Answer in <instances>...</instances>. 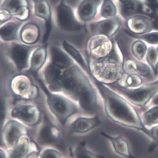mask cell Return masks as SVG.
Here are the masks:
<instances>
[{
	"instance_id": "cell-1",
	"label": "cell",
	"mask_w": 158,
	"mask_h": 158,
	"mask_svg": "<svg viewBox=\"0 0 158 158\" xmlns=\"http://www.w3.org/2000/svg\"><path fill=\"white\" fill-rule=\"evenodd\" d=\"M99 87L104 97L107 111L110 118L120 125L143 132L149 138V128L145 126L133 108L124 99L103 85H99Z\"/></svg>"
},
{
	"instance_id": "cell-2",
	"label": "cell",
	"mask_w": 158,
	"mask_h": 158,
	"mask_svg": "<svg viewBox=\"0 0 158 158\" xmlns=\"http://www.w3.org/2000/svg\"><path fill=\"white\" fill-rule=\"evenodd\" d=\"M56 19L62 30L69 32H78L83 28V25L76 18L72 8L61 0L56 8Z\"/></svg>"
},
{
	"instance_id": "cell-3",
	"label": "cell",
	"mask_w": 158,
	"mask_h": 158,
	"mask_svg": "<svg viewBox=\"0 0 158 158\" xmlns=\"http://www.w3.org/2000/svg\"><path fill=\"white\" fill-rule=\"evenodd\" d=\"M47 96V102L50 110L58 121L64 125L74 111L71 103L63 97L56 94H52L46 89H45Z\"/></svg>"
},
{
	"instance_id": "cell-4",
	"label": "cell",
	"mask_w": 158,
	"mask_h": 158,
	"mask_svg": "<svg viewBox=\"0 0 158 158\" xmlns=\"http://www.w3.org/2000/svg\"><path fill=\"white\" fill-rule=\"evenodd\" d=\"M121 91L134 104L144 106L158 92V81L135 89L121 88Z\"/></svg>"
},
{
	"instance_id": "cell-5",
	"label": "cell",
	"mask_w": 158,
	"mask_h": 158,
	"mask_svg": "<svg viewBox=\"0 0 158 158\" xmlns=\"http://www.w3.org/2000/svg\"><path fill=\"white\" fill-rule=\"evenodd\" d=\"M0 9L8 11L12 18L22 22H26L30 17L28 0H2Z\"/></svg>"
},
{
	"instance_id": "cell-6",
	"label": "cell",
	"mask_w": 158,
	"mask_h": 158,
	"mask_svg": "<svg viewBox=\"0 0 158 158\" xmlns=\"http://www.w3.org/2000/svg\"><path fill=\"white\" fill-rule=\"evenodd\" d=\"M61 139V134L59 129L50 123H46L37 133L36 143L45 148H55L60 143Z\"/></svg>"
},
{
	"instance_id": "cell-7",
	"label": "cell",
	"mask_w": 158,
	"mask_h": 158,
	"mask_svg": "<svg viewBox=\"0 0 158 158\" xmlns=\"http://www.w3.org/2000/svg\"><path fill=\"white\" fill-rule=\"evenodd\" d=\"M12 117L29 126L36 125L40 119V113L37 107L29 104H20L13 109Z\"/></svg>"
},
{
	"instance_id": "cell-8",
	"label": "cell",
	"mask_w": 158,
	"mask_h": 158,
	"mask_svg": "<svg viewBox=\"0 0 158 158\" xmlns=\"http://www.w3.org/2000/svg\"><path fill=\"white\" fill-rule=\"evenodd\" d=\"M27 130L22 125L15 121L6 124L2 132V141L9 148L14 147L20 138L27 134Z\"/></svg>"
},
{
	"instance_id": "cell-9",
	"label": "cell",
	"mask_w": 158,
	"mask_h": 158,
	"mask_svg": "<svg viewBox=\"0 0 158 158\" xmlns=\"http://www.w3.org/2000/svg\"><path fill=\"white\" fill-rule=\"evenodd\" d=\"M34 86L27 76L18 75L11 79V89L14 95L22 99H30L35 94Z\"/></svg>"
},
{
	"instance_id": "cell-10",
	"label": "cell",
	"mask_w": 158,
	"mask_h": 158,
	"mask_svg": "<svg viewBox=\"0 0 158 158\" xmlns=\"http://www.w3.org/2000/svg\"><path fill=\"white\" fill-rule=\"evenodd\" d=\"M31 48L28 45L13 43L9 48V54L19 70H24L27 67Z\"/></svg>"
},
{
	"instance_id": "cell-11",
	"label": "cell",
	"mask_w": 158,
	"mask_h": 158,
	"mask_svg": "<svg viewBox=\"0 0 158 158\" xmlns=\"http://www.w3.org/2000/svg\"><path fill=\"white\" fill-rule=\"evenodd\" d=\"M101 124V120L98 116L93 117H79L69 125V133L71 135L85 134Z\"/></svg>"
},
{
	"instance_id": "cell-12",
	"label": "cell",
	"mask_w": 158,
	"mask_h": 158,
	"mask_svg": "<svg viewBox=\"0 0 158 158\" xmlns=\"http://www.w3.org/2000/svg\"><path fill=\"white\" fill-rule=\"evenodd\" d=\"M34 13L37 17L44 20L46 32L44 41H47L52 29V16L51 8L48 0H33Z\"/></svg>"
},
{
	"instance_id": "cell-13",
	"label": "cell",
	"mask_w": 158,
	"mask_h": 158,
	"mask_svg": "<svg viewBox=\"0 0 158 158\" xmlns=\"http://www.w3.org/2000/svg\"><path fill=\"white\" fill-rule=\"evenodd\" d=\"M101 136L107 139L116 154L124 158H141L134 156L131 152L129 143L121 135H112L105 132H101Z\"/></svg>"
},
{
	"instance_id": "cell-14",
	"label": "cell",
	"mask_w": 158,
	"mask_h": 158,
	"mask_svg": "<svg viewBox=\"0 0 158 158\" xmlns=\"http://www.w3.org/2000/svg\"><path fill=\"white\" fill-rule=\"evenodd\" d=\"M120 27V23L116 19H105L90 25L91 31L95 34L109 37L112 36Z\"/></svg>"
},
{
	"instance_id": "cell-15",
	"label": "cell",
	"mask_w": 158,
	"mask_h": 158,
	"mask_svg": "<svg viewBox=\"0 0 158 158\" xmlns=\"http://www.w3.org/2000/svg\"><path fill=\"white\" fill-rule=\"evenodd\" d=\"M9 152L10 158H26L31 152L38 151L36 143L26 135L21 136Z\"/></svg>"
},
{
	"instance_id": "cell-16",
	"label": "cell",
	"mask_w": 158,
	"mask_h": 158,
	"mask_svg": "<svg viewBox=\"0 0 158 158\" xmlns=\"http://www.w3.org/2000/svg\"><path fill=\"white\" fill-rule=\"evenodd\" d=\"M101 0H82L77 8L79 19L83 22H88L95 18Z\"/></svg>"
},
{
	"instance_id": "cell-17",
	"label": "cell",
	"mask_w": 158,
	"mask_h": 158,
	"mask_svg": "<svg viewBox=\"0 0 158 158\" xmlns=\"http://www.w3.org/2000/svg\"><path fill=\"white\" fill-rule=\"evenodd\" d=\"M25 22L12 18L4 23L0 26V39L6 42L15 40Z\"/></svg>"
},
{
	"instance_id": "cell-18",
	"label": "cell",
	"mask_w": 158,
	"mask_h": 158,
	"mask_svg": "<svg viewBox=\"0 0 158 158\" xmlns=\"http://www.w3.org/2000/svg\"><path fill=\"white\" fill-rule=\"evenodd\" d=\"M20 36L24 43L32 44L38 40L40 36V29L37 24L34 22L24 23L20 29Z\"/></svg>"
},
{
	"instance_id": "cell-19",
	"label": "cell",
	"mask_w": 158,
	"mask_h": 158,
	"mask_svg": "<svg viewBox=\"0 0 158 158\" xmlns=\"http://www.w3.org/2000/svg\"><path fill=\"white\" fill-rule=\"evenodd\" d=\"M105 62L98 63L97 64V70L100 75L105 79L109 80L116 79L120 76V71L119 67L117 63L106 60Z\"/></svg>"
},
{
	"instance_id": "cell-20",
	"label": "cell",
	"mask_w": 158,
	"mask_h": 158,
	"mask_svg": "<svg viewBox=\"0 0 158 158\" xmlns=\"http://www.w3.org/2000/svg\"><path fill=\"white\" fill-rule=\"evenodd\" d=\"M71 158H105L101 154L94 152L87 146L85 141H81L77 143L70 151Z\"/></svg>"
},
{
	"instance_id": "cell-21",
	"label": "cell",
	"mask_w": 158,
	"mask_h": 158,
	"mask_svg": "<svg viewBox=\"0 0 158 158\" xmlns=\"http://www.w3.org/2000/svg\"><path fill=\"white\" fill-rule=\"evenodd\" d=\"M51 59L52 64L61 69L67 68L71 65L72 61L70 58L56 47H53L51 49Z\"/></svg>"
},
{
	"instance_id": "cell-22",
	"label": "cell",
	"mask_w": 158,
	"mask_h": 158,
	"mask_svg": "<svg viewBox=\"0 0 158 158\" xmlns=\"http://www.w3.org/2000/svg\"><path fill=\"white\" fill-rule=\"evenodd\" d=\"M127 26L133 33L137 34H142L148 29V22L143 18L134 17L128 19Z\"/></svg>"
},
{
	"instance_id": "cell-23",
	"label": "cell",
	"mask_w": 158,
	"mask_h": 158,
	"mask_svg": "<svg viewBox=\"0 0 158 158\" xmlns=\"http://www.w3.org/2000/svg\"><path fill=\"white\" fill-rule=\"evenodd\" d=\"M79 103L83 109L87 111L93 109L96 103V97L91 87L87 89L78 99Z\"/></svg>"
},
{
	"instance_id": "cell-24",
	"label": "cell",
	"mask_w": 158,
	"mask_h": 158,
	"mask_svg": "<svg viewBox=\"0 0 158 158\" xmlns=\"http://www.w3.org/2000/svg\"><path fill=\"white\" fill-rule=\"evenodd\" d=\"M45 49L44 47L39 48L33 53L30 61V69L33 72L38 71L44 63L46 57Z\"/></svg>"
},
{
	"instance_id": "cell-25",
	"label": "cell",
	"mask_w": 158,
	"mask_h": 158,
	"mask_svg": "<svg viewBox=\"0 0 158 158\" xmlns=\"http://www.w3.org/2000/svg\"><path fill=\"white\" fill-rule=\"evenodd\" d=\"M139 8L140 3L135 0H127L121 3L120 13L124 17H128L139 12Z\"/></svg>"
},
{
	"instance_id": "cell-26",
	"label": "cell",
	"mask_w": 158,
	"mask_h": 158,
	"mask_svg": "<svg viewBox=\"0 0 158 158\" xmlns=\"http://www.w3.org/2000/svg\"><path fill=\"white\" fill-rule=\"evenodd\" d=\"M116 14V8L112 0H103L100 10V15L102 18H111Z\"/></svg>"
},
{
	"instance_id": "cell-27",
	"label": "cell",
	"mask_w": 158,
	"mask_h": 158,
	"mask_svg": "<svg viewBox=\"0 0 158 158\" xmlns=\"http://www.w3.org/2000/svg\"><path fill=\"white\" fill-rule=\"evenodd\" d=\"M142 120L146 127L158 124V106L153 107L145 113Z\"/></svg>"
},
{
	"instance_id": "cell-28",
	"label": "cell",
	"mask_w": 158,
	"mask_h": 158,
	"mask_svg": "<svg viewBox=\"0 0 158 158\" xmlns=\"http://www.w3.org/2000/svg\"><path fill=\"white\" fill-rule=\"evenodd\" d=\"M64 48L65 50L70 54L77 62L80 63L83 67L85 66V61L81 54L74 48L73 46L69 44L66 41H64L63 43Z\"/></svg>"
},
{
	"instance_id": "cell-29",
	"label": "cell",
	"mask_w": 158,
	"mask_h": 158,
	"mask_svg": "<svg viewBox=\"0 0 158 158\" xmlns=\"http://www.w3.org/2000/svg\"><path fill=\"white\" fill-rule=\"evenodd\" d=\"M146 59L148 63L151 66L154 72H157L158 64V53L154 47H151L147 51Z\"/></svg>"
},
{
	"instance_id": "cell-30",
	"label": "cell",
	"mask_w": 158,
	"mask_h": 158,
	"mask_svg": "<svg viewBox=\"0 0 158 158\" xmlns=\"http://www.w3.org/2000/svg\"><path fill=\"white\" fill-rule=\"evenodd\" d=\"M132 50L134 56L138 59L141 60L144 57L147 51V47L142 41H136L133 45Z\"/></svg>"
},
{
	"instance_id": "cell-31",
	"label": "cell",
	"mask_w": 158,
	"mask_h": 158,
	"mask_svg": "<svg viewBox=\"0 0 158 158\" xmlns=\"http://www.w3.org/2000/svg\"><path fill=\"white\" fill-rule=\"evenodd\" d=\"M59 151L54 147H46L39 153V158H61Z\"/></svg>"
},
{
	"instance_id": "cell-32",
	"label": "cell",
	"mask_w": 158,
	"mask_h": 158,
	"mask_svg": "<svg viewBox=\"0 0 158 158\" xmlns=\"http://www.w3.org/2000/svg\"><path fill=\"white\" fill-rule=\"evenodd\" d=\"M127 84L131 87H138L142 83V79L139 76L131 75L129 76L126 80Z\"/></svg>"
},
{
	"instance_id": "cell-33",
	"label": "cell",
	"mask_w": 158,
	"mask_h": 158,
	"mask_svg": "<svg viewBox=\"0 0 158 158\" xmlns=\"http://www.w3.org/2000/svg\"><path fill=\"white\" fill-rule=\"evenodd\" d=\"M141 12L143 14H146L151 17H154L156 15V11L152 7L148 4H140L139 8V12Z\"/></svg>"
},
{
	"instance_id": "cell-34",
	"label": "cell",
	"mask_w": 158,
	"mask_h": 158,
	"mask_svg": "<svg viewBox=\"0 0 158 158\" xmlns=\"http://www.w3.org/2000/svg\"><path fill=\"white\" fill-rule=\"evenodd\" d=\"M150 138L153 143V147H158V126L149 128Z\"/></svg>"
},
{
	"instance_id": "cell-35",
	"label": "cell",
	"mask_w": 158,
	"mask_h": 158,
	"mask_svg": "<svg viewBox=\"0 0 158 158\" xmlns=\"http://www.w3.org/2000/svg\"><path fill=\"white\" fill-rule=\"evenodd\" d=\"M143 39L151 44H158V33H151L142 36Z\"/></svg>"
},
{
	"instance_id": "cell-36",
	"label": "cell",
	"mask_w": 158,
	"mask_h": 158,
	"mask_svg": "<svg viewBox=\"0 0 158 158\" xmlns=\"http://www.w3.org/2000/svg\"><path fill=\"white\" fill-rule=\"evenodd\" d=\"M140 75L147 76L150 72V69L147 65L143 63L136 64V70Z\"/></svg>"
},
{
	"instance_id": "cell-37",
	"label": "cell",
	"mask_w": 158,
	"mask_h": 158,
	"mask_svg": "<svg viewBox=\"0 0 158 158\" xmlns=\"http://www.w3.org/2000/svg\"><path fill=\"white\" fill-rule=\"evenodd\" d=\"M12 18L11 15L8 11L0 9V26Z\"/></svg>"
},
{
	"instance_id": "cell-38",
	"label": "cell",
	"mask_w": 158,
	"mask_h": 158,
	"mask_svg": "<svg viewBox=\"0 0 158 158\" xmlns=\"http://www.w3.org/2000/svg\"><path fill=\"white\" fill-rule=\"evenodd\" d=\"M147 4L155 10H158V2L156 0H145Z\"/></svg>"
},
{
	"instance_id": "cell-39",
	"label": "cell",
	"mask_w": 158,
	"mask_h": 158,
	"mask_svg": "<svg viewBox=\"0 0 158 158\" xmlns=\"http://www.w3.org/2000/svg\"><path fill=\"white\" fill-rule=\"evenodd\" d=\"M153 27L155 29L158 30V16L156 17L153 23Z\"/></svg>"
},
{
	"instance_id": "cell-40",
	"label": "cell",
	"mask_w": 158,
	"mask_h": 158,
	"mask_svg": "<svg viewBox=\"0 0 158 158\" xmlns=\"http://www.w3.org/2000/svg\"><path fill=\"white\" fill-rule=\"evenodd\" d=\"M0 158H7L5 152L0 149Z\"/></svg>"
},
{
	"instance_id": "cell-41",
	"label": "cell",
	"mask_w": 158,
	"mask_h": 158,
	"mask_svg": "<svg viewBox=\"0 0 158 158\" xmlns=\"http://www.w3.org/2000/svg\"><path fill=\"white\" fill-rule=\"evenodd\" d=\"M154 102L155 104H158V94L156 96L155 98H154Z\"/></svg>"
},
{
	"instance_id": "cell-42",
	"label": "cell",
	"mask_w": 158,
	"mask_h": 158,
	"mask_svg": "<svg viewBox=\"0 0 158 158\" xmlns=\"http://www.w3.org/2000/svg\"><path fill=\"white\" fill-rule=\"evenodd\" d=\"M119 1H120L121 3H123V2H125L127 0H118Z\"/></svg>"
},
{
	"instance_id": "cell-43",
	"label": "cell",
	"mask_w": 158,
	"mask_h": 158,
	"mask_svg": "<svg viewBox=\"0 0 158 158\" xmlns=\"http://www.w3.org/2000/svg\"><path fill=\"white\" fill-rule=\"evenodd\" d=\"M2 0H0V3H1L2 2Z\"/></svg>"
},
{
	"instance_id": "cell-44",
	"label": "cell",
	"mask_w": 158,
	"mask_h": 158,
	"mask_svg": "<svg viewBox=\"0 0 158 158\" xmlns=\"http://www.w3.org/2000/svg\"><path fill=\"white\" fill-rule=\"evenodd\" d=\"M61 158H66V157H62Z\"/></svg>"
},
{
	"instance_id": "cell-45",
	"label": "cell",
	"mask_w": 158,
	"mask_h": 158,
	"mask_svg": "<svg viewBox=\"0 0 158 158\" xmlns=\"http://www.w3.org/2000/svg\"><path fill=\"white\" fill-rule=\"evenodd\" d=\"M1 41H0V46H1Z\"/></svg>"
},
{
	"instance_id": "cell-46",
	"label": "cell",
	"mask_w": 158,
	"mask_h": 158,
	"mask_svg": "<svg viewBox=\"0 0 158 158\" xmlns=\"http://www.w3.org/2000/svg\"><path fill=\"white\" fill-rule=\"evenodd\" d=\"M157 52H158V50H157Z\"/></svg>"
}]
</instances>
